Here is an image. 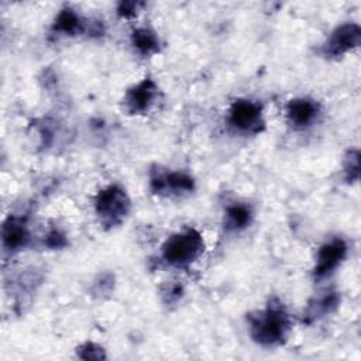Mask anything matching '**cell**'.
Here are the masks:
<instances>
[{
    "label": "cell",
    "mask_w": 361,
    "mask_h": 361,
    "mask_svg": "<svg viewBox=\"0 0 361 361\" xmlns=\"http://www.w3.org/2000/svg\"><path fill=\"white\" fill-rule=\"evenodd\" d=\"M131 210V200L127 192L116 183L100 189L94 196V213L104 228L121 226Z\"/></svg>",
    "instance_id": "3957f363"
},
{
    "label": "cell",
    "mask_w": 361,
    "mask_h": 361,
    "mask_svg": "<svg viewBox=\"0 0 361 361\" xmlns=\"http://www.w3.org/2000/svg\"><path fill=\"white\" fill-rule=\"evenodd\" d=\"M203 235L196 228H185L169 235L161 248V257L172 268H188L204 252Z\"/></svg>",
    "instance_id": "7a4b0ae2"
},
{
    "label": "cell",
    "mask_w": 361,
    "mask_h": 361,
    "mask_svg": "<svg viewBox=\"0 0 361 361\" xmlns=\"http://www.w3.org/2000/svg\"><path fill=\"white\" fill-rule=\"evenodd\" d=\"M76 354L82 360H104L106 358L104 348L90 341L80 344L76 350Z\"/></svg>",
    "instance_id": "2e32d148"
},
{
    "label": "cell",
    "mask_w": 361,
    "mask_h": 361,
    "mask_svg": "<svg viewBox=\"0 0 361 361\" xmlns=\"http://www.w3.org/2000/svg\"><path fill=\"white\" fill-rule=\"evenodd\" d=\"M195 179L180 171L152 169L149 175V189L154 195L162 197H182L195 190Z\"/></svg>",
    "instance_id": "8992f818"
},
{
    "label": "cell",
    "mask_w": 361,
    "mask_h": 361,
    "mask_svg": "<svg viewBox=\"0 0 361 361\" xmlns=\"http://www.w3.org/2000/svg\"><path fill=\"white\" fill-rule=\"evenodd\" d=\"M227 124L243 135H257L265 128L262 104L251 99H235L227 110Z\"/></svg>",
    "instance_id": "277c9868"
},
{
    "label": "cell",
    "mask_w": 361,
    "mask_h": 361,
    "mask_svg": "<svg viewBox=\"0 0 361 361\" xmlns=\"http://www.w3.org/2000/svg\"><path fill=\"white\" fill-rule=\"evenodd\" d=\"M131 45L142 56H149L159 52V38L151 28L138 27L131 34Z\"/></svg>",
    "instance_id": "5bb4252c"
},
{
    "label": "cell",
    "mask_w": 361,
    "mask_h": 361,
    "mask_svg": "<svg viewBox=\"0 0 361 361\" xmlns=\"http://www.w3.org/2000/svg\"><path fill=\"white\" fill-rule=\"evenodd\" d=\"M348 244L341 237H333L324 241L316 254V262L312 269L314 279L329 278L347 258Z\"/></svg>",
    "instance_id": "52a82bcc"
},
{
    "label": "cell",
    "mask_w": 361,
    "mask_h": 361,
    "mask_svg": "<svg viewBox=\"0 0 361 361\" xmlns=\"http://www.w3.org/2000/svg\"><path fill=\"white\" fill-rule=\"evenodd\" d=\"M182 295H183L182 285L175 283V282L166 283L161 289V296H162L165 303H175L182 298Z\"/></svg>",
    "instance_id": "ac0fdd59"
},
{
    "label": "cell",
    "mask_w": 361,
    "mask_h": 361,
    "mask_svg": "<svg viewBox=\"0 0 361 361\" xmlns=\"http://www.w3.org/2000/svg\"><path fill=\"white\" fill-rule=\"evenodd\" d=\"M142 6L144 3H140V1H120L117 4V14L123 18H130L137 16V13Z\"/></svg>",
    "instance_id": "d6986e66"
},
{
    "label": "cell",
    "mask_w": 361,
    "mask_h": 361,
    "mask_svg": "<svg viewBox=\"0 0 361 361\" xmlns=\"http://www.w3.org/2000/svg\"><path fill=\"white\" fill-rule=\"evenodd\" d=\"M340 303V293L336 289H324L319 292L316 296H313L305 312H303V322L310 324L313 322H317L323 319L324 316L333 313Z\"/></svg>",
    "instance_id": "7c38bea8"
},
{
    "label": "cell",
    "mask_w": 361,
    "mask_h": 361,
    "mask_svg": "<svg viewBox=\"0 0 361 361\" xmlns=\"http://www.w3.org/2000/svg\"><path fill=\"white\" fill-rule=\"evenodd\" d=\"M66 244H68L66 235L59 228H51L44 238V245H47L48 248H52V250L63 248Z\"/></svg>",
    "instance_id": "e0dca14e"
},
{
    "label": "cell",
    "mask_w": 361,
    "mask_h": 361,
    "mask_svg": "<svg viewBox=\"0 0 361 361\" xmlns=\"http://www.w3.org/2000/svg\"><path fill=\"white\" fill-rule=\"evenodd\" d=\"M320 116V104L310 97H296L288 102L285 117L288 124L295 130L312 127Z\"/></svg>",
    "instance_id": "30bf717a"
},
{
    "label": "cell",
    "mask_w": 361,
    "mask_h": 361,
    "mask_svg": "<svg viewBox=\"0 0 361 361\" xmlns=\"http://www.w3.org/2000/svg\"><path fill=\"white\" fill-rule=\"evenodd\" d=\"M31 243V231L20 216H8L1 227V244L8 252H17Z\"/></svg>",
    "instance_id": "8fae6325"
},
{
    "label": "cell",
    "mask_w": 361,
    "mask_h": 361,
    "mask_svg": "<svg viewBox=\"0 0 361 361\" xmlns=\"http://www.w3.org/2000/svg\"><path fill=\"white\" fill-rule=\"evenodd\" d=\"M361 41V28L357 23H343L337 25L323 45L327 58H338L355 49Z\"/></svg>",
    "instance_id": "9c48e42d"
},
{
    "label": "cell",
    "mask_w": 361,
    "mask_h": 361,
    "mask_svg": "<svg viewBox=\"0 0 361 361\" xmlns=\"http://www.w3.org/2000/svg\"><path fill=\"white\" fill-rule=\"evenodd\" d=\"M247 320L251 338L262 347L283 344L292 329V319L278 299H271L264 309L250 313Z\"/></svg>",
    "instance_id": "6da1fadb"
},
{
    "label": "cell",
    "mask_w": 361,
    "mask_h": 361,
    "mask_svg": "<svg viewBox=\"0 0 361 361\" xmlns=\"http://www.w3.org/2000/svg\"><path fill=\"white\" fill-rule=\"evenodd\" d=\"M344 178L348 183L357 182L360 179V151L350 149L344 158L343 164Z\"/></svg>",
    "instance_id": "9a60e30c"
},
{
    "label": "cell",
    "mask_w": 361,
    "mask_h": 361,
    "mask_svg": "<svg viewBox=\"0 0 361 361\" xmlns=\"http://www.w3.org/2000/svg\"><path fill=\"white\" fill-rule=\"evenodd\" d=\"M51 32L56 37H78L87 34L89 37H100L104 34V25L102 21L86 20L75 8L63 7L55 16Z\"/></svg>",
    "instance_id": "5b68a950"
},
{
    "label": "cell",
    "mask_w": 361,
    "mask_h": 361,
    "mask_svg": "<svg viewBox=\"0 0 361 361\" xmlns=\"http://www.w3.org/2000/svg\"><path fill=\"white\" fill-rule=\"evenodd\" d=\"M254 213L251 206L241 202H234L224 209V228L230 233H240L251 226Z\"/></svg>",
    "instance_id": "4fadbf2b"
},
{
    "label": "cell",
    "mask_w": 361,
    "mask_h": 361,
    "mask_svg": "<svg viewBox=\"0 0 361 361\" xmlns=\"http://www.w3.org/2000/svg\"><path fill=\"white\" fill-rule=\"evenodd\" d=\"M158 93L159 89L157 82L152 78L145 76L144 79H141L140 82H137L126 90L123 97L124 110L133 116L145 114L157 103Z\"/></svg>",
    "instance_id": "ba28073f"
}]
</instances>
